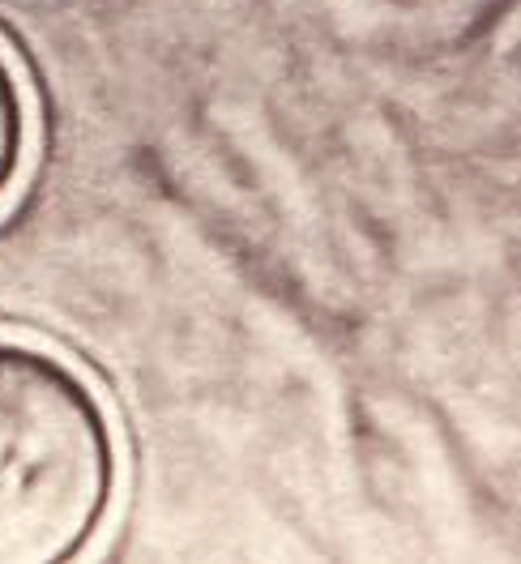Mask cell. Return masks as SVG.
Masks as SVG:
<instances>
[{"mask_svg":"<svg viewBox=\"0 0 521 564\" xmlns=\"http://www.w3.org/2000/svg\"><path fill=\"white\" fill-rule=\"evenodd\" d=\"M26 154H31V99L9 52L0 47V202L22 176Z\"/></svg>","mask_w":521,"mask_h":564,"instance_id":"obj_2","label":"cell"},{"mask_svg":"<svg viewBox=\"0 0 521 564\" xmlns=\"http://www.w3.org/2000/svg\"><path fill=\"white\" fill-rule=\"evenodd\" d=\"M120 488L99 389L65 355L0 338V564L77 561Z\"/></svg>","mask_w":521,"mask_h":564,"instance_id":"obj_1","label":"cell"}]
</instances>
